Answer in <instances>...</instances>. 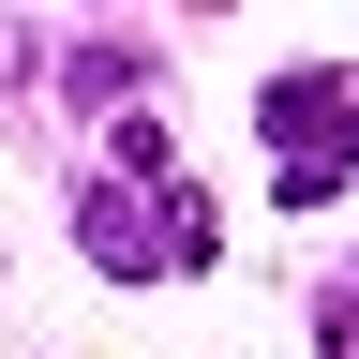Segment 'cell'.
<instances>
[{
	"mask_svg": "<svg viewBox=\"0 0 359 359\" xmlns=\"http://www.w3.org/2000/svg\"><path fill=\"white\" fill-rule=\"evenodd\" d=\"M359 180V75H269V195L330 210Z\"/></svg>",
	"mask_w": 359,
	"mask_h": 359,
	"instance_id": "obj_1",
	"label": "cell"
},
{
	"mask_svg": "<svg viewBox=\"0 0 359 359\" xmlns=\"http://www.w3.org/2000/svg\"><path fill=\"white\" fill-rule=\"evenodd\" d=\"M210 255V195H90V269H195Z\"/></svg>",
	"mask_w": 359,
	"mask_h": 359,
	"instance_id": "obj_2",
	"label": "cell"
}]
</instances>
